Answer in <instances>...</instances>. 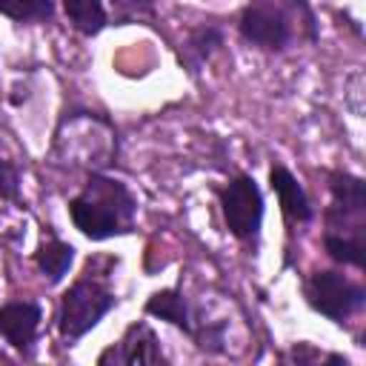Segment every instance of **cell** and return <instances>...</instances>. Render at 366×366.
<instances>
[{"label":"cell","mask_w":366,"mask_h":366,"mask_svg":"<svg viewBox=\"0 0 366 366\" xmlns=\"http://www.w3.org/2000/svg\"><path fill=\"white\" fill-rule=\"evenodd\" d=\"M137 200L129 186L117 177L92 172L83 189L69 200V217L80 234L89 240H109L129 234L134 226Z\"/></svg>","instance_id":"cell-1"},{"label":"cell","mask_w":366,"mask_h":366,"mask_svg":"<svg viewBox=\"0 0 366 366\" xmlns=\"http://www.w3.org/2000/svg\"><path fill=\"white\" fill-rule=\"evenodd\" d=\"M237 31L263 51H286L295 43H317V17L309 0H249Z\"/></svg>","instance_id":"cell-2"},{"label":"cell","mask_w":366,"mask_h":366,"mask_svg":"<svg viewBox=\"0 0 366 366\" xmlns=\"http://www.w3.org/2000/svg\"><path fill=\"white\" fill-rule=\"evenodd\" d=\"M117 306L114 292L106 283V274H94V269L86 263L83 277H77L60 297V315L57 329L66 346L77 343L86 332H92L112 309Z\"/></svg>","instance_id":"cell-3"},{"label":"cell","mask_w":366,"mask_h":366,"mask_svg":"<svg viewBox=\"0 0 366 366\" xmlns=\"http://www.w3.org/2000/svg\"><path fill=\"white\" fill-rule=\"evenodd\" d=\"M303 297L306 303L320 312L323 317L335 320V323H343L346 317H352L357 309H363L366 303V289L355 280H349L346 274L340 272H332V269H320V272H312L306 280H303Z\"/></svg>","instance_id":"cell-4"},{"label":"cell","mask_w":366,"mask_h":366,"mask_svg":"<svg viewBox=\"0 0 366 366\" xmlns=\"http://www.w3.org/2000/svg\"><path fill=\"white\" fill-rule=\"evenodd\" d=\"M329 192L332 206L326 209V232L340 237L363 240L366 232V183L357 174L349 172H332L329 174Z\"/></svg>","instance_id":"cell-5"},{"label":"cell","mask_w":366,"mask_h":366,"mask_svg":"<svg viewBox=\"0 0 366 366\" xmlns=\"http://www.w3.org/2000/svg\"><path fill=\"white\" fill-rule=\"evenodd\" d=\"M217 197H220V212H223L226 229L237 240L254 243L260 234V223H263V194H260L254 177H249V174L232 177L223 189H217Z\"/></svg>","instance_id":"cell-6"},{"label":"cell","mask_w":366,"mask_h":366,"mask_svg":"<svg viewBox=\"0 0 366 366\" xmlns=\"http://www.w3.org/2000/svg\"><path fill=\"white\" fill-rule=\"evenodd\" d=\"M100 366L106 363H120V366H157V363H169L163 349H160V340L154 335V329L143 320L132 323L123 337L109 346L100 357H97Z\"/></svg>","instance_id":"cell-7"},{"label":"cell","mask_w":366,"mask_h":366,"mask_svg":"<svg viewBox=\"0 0 366 366\" xmlns=\"http://www.w3.org/2000/svg\"><path fill=\"white\" fill-rule=\"evenodd\" d=\"M40 306L34 300H11L0 306V335L6 337V343L11 349H17L20 355L31 357L34 352V340H37V329H40Z\"/></svg>","instance_id":"cell-8"},{"label":"cell","mask_w":366,"mask_h":366,"mask_svg":"<svg viewBox=\"0 0 366 366\" xmlns=\"http://www.w3.org/2000/svg\"><path fill=\"white\" fill-rule=\"evenodd\" d=\"M269 186L274 189V194L280 200V212H283V217L289 223H309L315 217V209H312L303 186L297 183V177L286 166L274 163L269 169Z\"/></svg>","instance_id":"cell-9"},{"label":"cell","mask_w":366,"mask_h":366,"mask_svg":"<svg viewBox=\"0 0 366 366\" xmlns=\"http://www.w3.org/2000/svg\"><path fill=\"white\" fill-rule=\"evenodd\" d=\"M223 46V31L220 26L214 23H203V26H194L183 43L177 46V60L180 66L189 71V74H200V69L212 60V54Z\"/></svg>","instance_id":"cell-10"},{"label":"cell","mask_w":366,"mask_h":366,"mask_svg":"<svg viewBox=\"0 0 366 366\" xmlns=\"http://www.w3.org/2000/svg\"><path fill=\"white\" fill-rule=\"evenodd\" d=\"M146 315L169 320L172 326H177L186 335H192V329H194V315H192V309H189V303H186V297H183V292L177 286L152 292L149 300H146Z\"/></svg>","instance_id":"cell-11"},{"label":"cell","mask_w":366,"mask_h":366,"mask_svg":"<svg viewBox=\"0 0 366 366\" xmlns=\"http://www.w3.org/2000/svg\"><path fill=\"white\" fill-rule=\"evenodd\" d=\"M71 260H74V246L66 243V240H60V237H49V240L40 243L37 252H34L37 269H40L51 283H60V280H63V274L69 272Z\"/></svg>","instance_id":"cell-12"},{"label":"cell","mask_w":366,"mask_h":366,"mask_svg":"<svg viewBox=\"0 0 366 366\" xmlns=\"http://www.w3.org/2000/svg\"><path fill=\"white\" fill-rule=\"evenodd\" d=\"M63 9H66L69 23L86 37L100 34L106 29V23H109L103 0H63Z\"/></svg>","instance_id":"cell-13"},{"label":"cell","mask_w":366,"mask_h":366,"mask_svg":"<svg viewBox=\"0 0 366 366\" xmlns=\"http://www.w3.org/2000/svg\"><path fill=\"white\" fill-rule=\"evenodd\" d=\"M0 14L17 23H40L54 14V0H0Z\"/></svg>","instance_id":"cell-14"},{"label":"cell","mask_w":366,"mask_h":366,"mask_svg":"<svg viewBox=\"0 0 366 366\" xmlns=\"http://www.w3.org/2000/svg\"><path fill=\"white\" fill-rule=\"evenodd\" d=\"M323 249L332 260L337 263H346V266H355V269H363V240H355V237H340V234H332L326 232L323 234Z\"/></svg>","instance_id":"cell-15"},{"label":"cell","mask_w":366,"mask_h":366,"mask_svg":"<svg viewBox=\"0 0 366 366\" xmlns=\"http://www.w3.org/2000/svg\"><path fill=\"white\" fill-rule=\"evenodd\" d=\"M114 9V23H132L137 17H146L154 11V0H112Z\"/></svg>","instance_id":"cell-16"},{"label":"cell","mask_w":366,"mask_h":366,"mask_svg":"<svg viewBox=\"0 0 366 366\" xmlns=\"http://www.w3.org/2000/svg\"><path fill=\"white\" fill-rule=\"evenodd\" d=\"M0 197L11 203L20 197V172L11 160H0Z\"/></svg>","instance_id":"cell-17"}]
</instances>
